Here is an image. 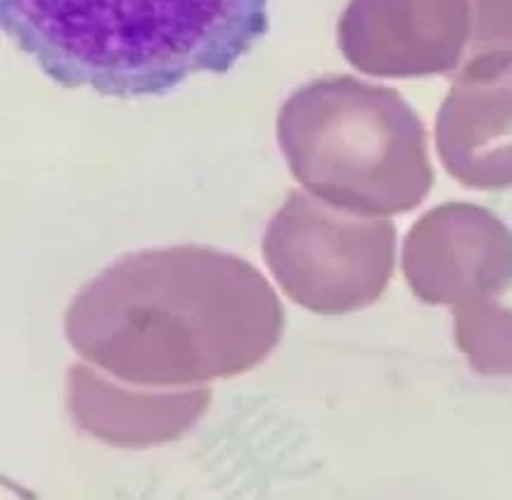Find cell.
<instances>
[{
    "mask_svg": "<svg viewBox=\"0 0 512 500\" xmlns=\"http://www.w3.org/2000/svg\"><path fill=\"white\" fill-rule=\"evenodd\" d=\"M0 18L55 83L143 98L233 68L268 30V0H0Z\"/></svg>",
    "mask_w": 512,
    "mask_h": 500,
    "instance_id": "obj_1",
    "label": "cell"
},
{
    "mask_svg": "<svg viewBox=\"0 0 512 500\" xmlns=\"http://www.w3.org/2000/svg\"><path fill=\"white\" fill-rule=\"evenodd\" d=\"M280 140L295 178L308 188L320 193L343 185L348 208L375 213L370 188H378L383 165L395 158L425 160L423 128L408 108L390 120H323L320 130L280 123Z\"/></svg>",
    "mask_w": 512,
    "mask_h": 500,
    "instance_id": "obj_2",
    "label": "cell"
}]
</instances>
